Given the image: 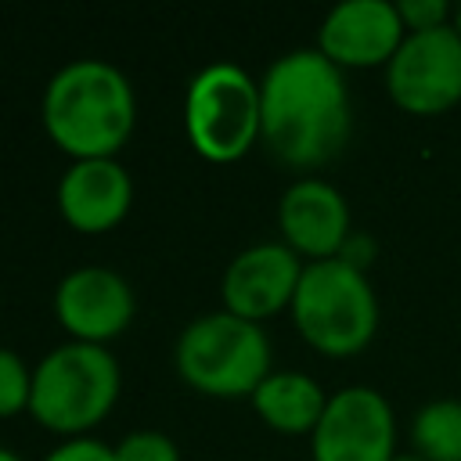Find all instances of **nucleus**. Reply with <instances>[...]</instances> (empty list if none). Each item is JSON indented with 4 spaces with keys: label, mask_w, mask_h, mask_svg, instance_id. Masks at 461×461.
<instances>
[{
    "label": "nucleus",
    "mask_w": 461,
    "mask_h": 461,
    "mask_svg": "<svg viewBox=\"0 0 461 461\" xmlns=\"http://www.w3.org/2000/svg\"><path fill=\"white\" fill-rule=\"evenodd\" d=\"M184 130L202 158H241L259 137V83L234 61L202 65L184 94Z\"/></svg>",
    "instance_id": "423d86ee"
},
{
    "label": "nucleus",
    "mask_w": 461,
    "mask_h": 461,
    "mask_svg": "<svg viewBox=\"0 0 461 461\" xmlns=\"http://www.w3.org/2000/svg\"><path fill=\"white\" fill-rule=\"evenodd\" d=\"M119 385L122 371L104 342L68 339L36 360L29 411L54 432L83 436L112 411Z\"/></svg>",
    "instance_id": "7ed1b4c3"
},
{
    "label": "nucleus",
    "mask_w": 461,
    "mask_h": 461,
    "mask_svg": "<svg viewBox=\"0 0 461 461\" xmlns=\"http://www.w3.org/2000/svg\"><path fill=\"white\" fill-rule=\"evenodd\" d=\"M173 360L184 382L202 393L252 396L270 375V339L256 321H245L230 310H209L184 324Z\"/></svg>",
    "instance_id": "39448f33"
},
{
    "label": "nucleus",
    "mask_w": 461,
    "mask_h": 461,
    "mask_svg": "<svg viewBox=\"0 0 461 461\" xmlns=\"http://www.w3.org/2000/svg\"><path fill=\"white\" fill-rule=\"evenodd\" d=\"M393 461H429V457H421V454H396Z\"/></svg>",
    "instance_id": "4be33fe9"
},
{
    "label": "nucleus",
    "mask_w": 461,
    "mask_h": 461,
    "mask_svg": "<svg viewBox=\"0 0 461 461\" xmlns=\"http://www.w3.org/2000/svg\"><path fill=\"white\" fill-rule=\"evenodd\" d=\"M133 202V176L115 158H72L58 180V209L61 216L86 234L115 227Z\"/></svg>",
    "instance_id": "ddd939ff"
},
{
    "label": "nucleus",
    "mask_w": 461,
    "mask_h": 461,
    "mask_svg": "<svg viewBox=\"0 0 461 461\" xmlns=\"http://www.w3.org/2000/svg\"><path fill=\"white\" fill-rule=\"evenodd\" d=\"M40 461H115V447L97 436H65Z\"/></svg>",
    "instance_id": "a211bd4d"
},
{
    "label": "nucleus",
    "mask_w": 461,
    "mask_h": 461,
    "mask_svg": "<svg viewBox=\"0 0 461 461\" xmlns=\"http://www.w3.org/2000/svg\"><path fill=\"white\" fill-rule=\"evenodd\" d=\"M454 29H457V36H461V7H457V14H454Z\"/></svg>",
    "instance_id": "5701e85b"
},
{
    "label": "nucleus",
    "mask_w": 461,
    "mask_h": 461,
    "mask_svg": "<svg viewBox=\"0 0 461 461\" xmlns=\"http://www.w3.org/2000/svg\"><path fill=\"white\" fill-rule=\"evenodd\" d=\"M43 130L72 158H104L122 148L137 97L122 68L104 58H72L54 68L40 101Z\"/></svg>",
    "instance_id": "f03ea898"
},
{
    "label": "nucleus",
    "mask_w": 461,
    "mask_h": 461,
    "mask_svg": "<svg viewBox=\"0 0 461 461\" xmlns=\"http://www.w3.org/2000/svg\"><path fill=\"white\" fill-rule=\"evenodd\" d=\"M292 321L313 349L328 357H353L375 339L378 299L364 270L339 256L310 259L292 295Z\"/></svg>",
    "instance_id": "20e7f679"
},
{
    "label": "nucleus",
    "mask_w": 461,
    "mask_h": 461,
    "mask_svg": "<svg viewBox=\"0 0 461 461\" xmlns=\"http://www.w3.org/2000/svg\"><path fill=\"white\" fill-rule=\"evenodd\" d=\"M339 259L349 263V267H357V270H364V267L375 259V241H371L367 234H357V230H353V234L346 238V245L339 249Z\"/></svg>",
    "instance_id": "aec40b11"
},
{
    "label": "nucleus",
    "mask_w": 461,
    "mask_h": 461,
    "mask_svg": "<svg viewBox=\"0 0 461 461\" xmlns=\"http://www.w3.org/2000/svg\"><path fill=\"white\" fill-rule=\"evenodd\" d=\"M303 267L306 263L299 259V252H292L285 241H256L241 249L220 277L223 310L256 324L263 317H274L277 310L292 306Z\"/></svg>",
    "instance_id": "1a4fd4ad"
},
{
    "label": "nucleus",
    "mask_w": 461,
    "mask_h": 461,
    "mask_svg": "<svg viewBox=\"0 0 461 461\" xmlns=\"http://www.w3.org/2000/svg\"><path fill=\"white\" fill-rule=\"evenodd\" d=\"M407 32H425V29H439V25H450L447 22V4L443 0H403L396 4Z\"/></svg>",
    "instance_id": "6ab92c4d"
},
{
    "label": "nucleus",
    "mask_w": 461,
    "mask_h": 461,
    "mask_svg": "<svg viewBox=\"0 0 461 461\" xmlns=\"http://www.w3.org/2000/svg\"><path fill=\"white\" fill-rule=\"evenodd\" d=\"M411 439L429 461H461V400H432L418 411Z\"/></svg>",
    "instance_id": "2eb2a0df"
},
{
    "label": "nucleus",
    "mask_w": 461,
    "mask_h": 461,
    "mask_svg": "<svg viewBox=\"0 0 461 461\" xmlns=\"http://www.w3.org/2000/svg\"><path fill=\"white\" fill-rule=\"evenodd\" d=\"M353 130L342 68L317 47L274 58L259 79V137L285 166H324Z\"/></svg>",
    "instance_id": "f257e3e1"
},
{
    "label": "nucleus",
    "mask_w": 461,
    "mask_h": 461,
    "mask_svg": "<svg viewBox=\"0 0 461 461\" xmlns=\"http://www.w3.org/2000/svg\"><path fill=\"white\" fill-rule=\"evenodd\" d=\"M385 90L411 115H439L461 101V36L454 25L407 32L385 65Z\"/></svg>",
    "instance_id": "0eeeda50"
},
{
    "label": "nucleus",
    "mask_w": 461,
    "mask_h": 461,
    "mask_svg": "<svg viewBox=\"0 0 461 461\" xmlns=\"http://www.w3.org/2000/svg\"><path fill=\"white\" fill-rule=\"evenodd\" d=\"M407 36V25L389 0H342L335 4L321 29L317 50L339 68L389 65Z\"/></svg>",
    "instance_id": "9b49d317"
},
{
    "label": "nucleus",
    "mask_w": 461,
    "mask_h": 461,
    "mask_svg": "<svg viewBox=\"0 0 461 461\" xmlns=\"http://www.w3.org/2000/svg\"><path fill=\"white\" fill-rule=\"evenodd\" d=\"M137 310V295L130 281L101 263L72 267L54 288V313L83 342H108L119 335Z\"/></svg>",
    "instance_id": "9d476101"
},
{
    "label": "nucleus",
    "mask_w": 461,
    "mask_h": 461,
    "mask_svg": "<svg viewBox=\"0 0 461 461\" xmlns=\"http://www.w3.org/2000/svg\"><path fill=\"white\" fill-rule=\"evenodd\" d=\"M0 461H25V457H22L18 450H11V447H4V443H0Z\"/></svg>",
    "instance_id": "412c9836"
},
{
    "label": "nucleus",
    "mask_w": 461,
    "mask_h": 461,
    "mask_svg": "<svg viewBox=\"0 0 461 461\" xmlns=\"http://www.w3.org/2000/svg\"><path fill=\"white\" fill-rule=\"evenodd\" d=\"M277 227L285 245L310 259L339 256V249L353 234L342 191L321 176H299L285 187L277 202Z\"/></svg>",
    "instance_id": "f8f14e48"
},
{
    "label": "nucleus",
    "mask_w": 461,
    "mask_h": 461,
    "mask_svg": "<svg viewBox=\"0 0 461 461\" xmlns=\"http://www.w3.org/2000/svg\"><path fill=\"white\" fill-rule=\"evenodd\" d=\"M256 414L277 432H313L328 396L303 371H270L252 393Z\"/></svg>",
    "instance_id": "4468645a"
},
{
    "label": "nucleus",
    "mask_w": 461,
    "mask_h": 461,
    "mask_svg": "<svg viewBox=\"0 0 461 461\" xmlns=\"http://www.w3.org/2000/svg\"><path fill=\"white\" fill-rule=\"evenodd\" d=\"M115 461H180V450L162 429H133L115 443Z\"/></svg>",
    "instance_id": "f3484780"
},
{
    "label": "nucleus",
    "mask_w": 461,
    "mask_h": 461,
    "mask_svg": "<svg viewBox=\"0 0 461 461\" xmlns=\"http://www.w3.org/2000/svg\"><path fill=\"white\" fill-rule=\"evenodd\" d=\"M396 418L389 400L367 385H346L328 396V407L310 432L313 461H393Z\"/></svg>",
    "instance_id": "6e6552de"
},
{
    "label": "nucleus",
    "mask_w": 461,
    "mask_h": 461,
    "mask_svg": "<svg viewBox=\"0 0 461 461\" xmlns=\"http://www.w3.org/2000/svg\"><path fill=\"white\" fill-rule=\"evenodd\" d=\"M32 396V367L18 349L0 346V418H11L29 407Z\"/></svg>",
    "instance_id": "dca6fc26"
}]
</instances>
